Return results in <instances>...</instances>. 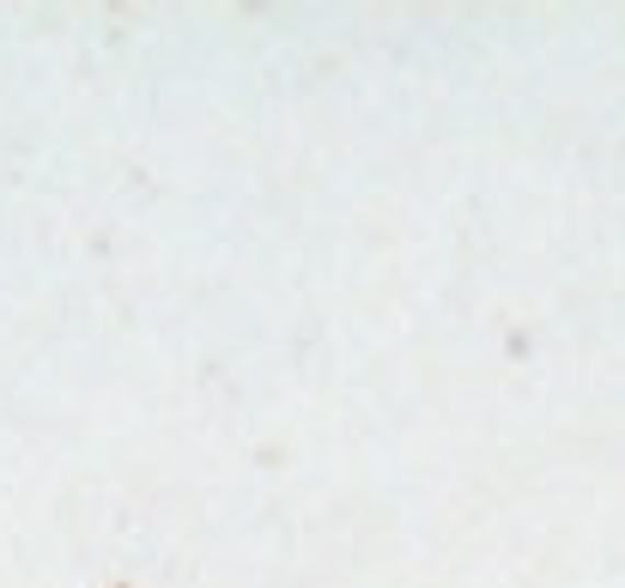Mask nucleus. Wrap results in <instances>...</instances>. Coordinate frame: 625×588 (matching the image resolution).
<instances>
[]
</instances>
